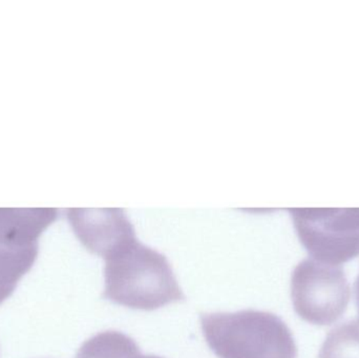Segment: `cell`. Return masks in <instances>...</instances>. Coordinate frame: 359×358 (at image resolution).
Wrapping results in <instances>:
<instances>
[{
    "label": "cell",
    "mask_w": 359,
    "mask_h": 358,
    "mask_svg": "<svg viewBox=\"0 0 359 358\" xmlns=\"http://www.w3.org/2000/svg\"><path fill=\"white\" fill-rule=\"evenodd\" d=\"M130 358H162L160 357H155V355H142L141 353H138V354L134 355V357Z\"/></svg>",
    "instance_id": "cell-10"
},
{
    "label": "cell",
    "mask_w": 359,
    "mask_h": 358,
    "mask_svg": "<svg viewBox=\"0 0 359 358\" xmlns=\"http://www.w3.org/2000/svg\"><path fill=\"white\" fill-rule=\"evenodd\" d=\"M38 247L19 248L0 243V304L17 287L19 280L33 267Z\"/></svg>",
    "instance_id": "cell-7"
},
{
    "label": "cell",
    "mask_w": 359,
    "mask_h": 358,
    "mask_svg": "<svg viewBox=\"0 0 359 358\" xmlns=\"http://www.w3.org/2000/svg\"><path fill=\"white\" fill-rule=\"evenodd\" d=\"M318 358H359V322H346L333 328Z\"/></svg>",
    "instance_id": "cell-8"
},
{
    "label": "cell",
    "mask_w": 359,
    "mask_h": 358,
    "mask_svg": "<svg viewBox=\"0 0 359 358\" xmlns=\"http://www.w3.org/2000/svg\"><path fill=\"white\" fill-rule=\"evenodd\" d=\"M290 214L313 260L337 266L359 256V208H293Z\"/></svg>",
    "instance_id": "cell-3"
},
{
    "label": "cell",
    "mask_w": 359,
    "mask_h": 358,
    "mask_svg": "<svg viewBox=\"0 0 359 358\" xmlns=\"http://www.w3.org/2000/svg\"><path fill=\"white\" fill-rule=\"evenodd\" d=\"M54 208H0V243L13 247H36L44 230L55 222Z\"/></svg>",
    "instance_id": "cell-6"
},
{
    "label": "cell",
    "mask_w": 359,
    "mask_h": 358,
    "mask_svg": "<svg viewBox=\"0 0 359 358\" xmlns=\"http://www.w3.org/2000/svg\"><path fill=\"white\" fill-rule=\"evenodd\" d=\"M355 301H356V306H358V315H359V275L358 277V279H356V282H355Z\"/></svg>",
    "instance_id": "cell-9"
},
{
    "label": "cell",
    "mask_w": 359,
    "mask_h": 358,
    "mask_svg": "<svg viewBox=\"0 0 359 358\" xmlns=\"http://www.w3.org/2000/svg\"><path fill=\"white\" fill-rule=\"evenodd\" d=\"M291 298L295 312L304 321L329 326L347 310L351 288L343 269L306 259L292 273Z\"/></svg>",
    "instance_id": "cell-4"
},
{
    "label": "cell",
    "mask_w": 359,
    "mask_h": 358,
    "mask_svg": "<svg viewBox=\"0 0 359 358\" xmlns=\"http://www.w3.org/2000/svg\"><path fill=\"white\" fill-rule=\"evenodd\" d=\"M67 218L86 249L103 259L136 239L134 226L123 210L69 209Z\"/></svg>",
    "instance_id": "cell-5"
},
{
    "label": "cell",
    "mask_w": 359,
    "mask_h": 358,
    "mask_svg": "<svg viewBox=\"0 0 359 358\" xmlns=\"http://www.w3.org/2000/svg\"><path fill=\"white\" fill-rule=\"evenodd\" d=\"M104 260L105 300L128 308L153 311L185 298L166 256L137 239Z\"/></svg>",
    "instance_id": "cell-1"
},
{
    "label": "cell",
    "mask_w": 359,
    "mask_h": 358,
    "mask_svg": "<svg viewBox=\"0 0 359 358\" xmlns=\"http://www.w3.org/2000/svg\"><path fill=\"white\" fill-rule=\"evenodd\" d=\"M201 326L207 344L219 358H297L292 332L273 313H203Z\"/></svg>",
    "instance_id": "cell-2"
}]
</instances>
